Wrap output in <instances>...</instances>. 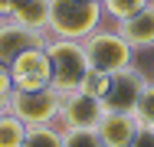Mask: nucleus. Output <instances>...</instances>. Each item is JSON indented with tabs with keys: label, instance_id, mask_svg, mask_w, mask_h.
Instances as JSON below:
<instances>
[{
	"label": "nucleus",
	"instance_id": "nucleus-6",
	"mask_svg": "<svg viewBox=\"0 0 154 147\" xmlns=\"http://www.w3.org/2000/svg\"><path fill=\"white\" fill-rule=\"evenodd\" d=\"M105 115V105H102V98H92V95H85L82 88L79 92H69V95H62V105H59V124L62 131H72V128H98V121Z\"/></svg>",
	"mask_w": 154,
	"mask_h": 147
},
{
	"label": "nucleus",
	"instance_id": "nucleus-18",
	"mask_svg": "<svg viewBox=\"0 0 154 147\" xmlns=\"http://www.w3.org/2000/svg\"><path fill=\"white\" fill-rule=\"evenodd\" d=\"M13 95V75H10V65H0V101H10Z\"/></svg>",
	"mask_w": 154,
	"mask_h": 147
},
{
	"label": "nucleus",
	"instance_id": "nucleus-12",
	"mask_svg": "<svg viewBox=\"0 0 154 147\" xmlns=\"http://www.w3.org/2000/svg\"><path fill=\"white\" fill-rule=\"evenodd\" d=\"M20 147H62V128H59V124L26 128V137H23Z\"/></svg>",
	"mask_w": 154,
	"mask_h": 147
},
{
	"label": "nucleus",
	"instance_id": "nucleus-20",
	"mask_svg": "<svg viewBox=\"0 0 154 147\" xmlns=\"http://www.w3.org/2000/svg\"><path fill=\"white\" fill-rule=\"evenodd\" d=\"M7 16V0H0V20Z\"/></svg>",
	"mask_w": 154,
	"mask_h": 147
},
{
	"label": "nucleus",
	"instance_id": "nucleus-9",
	"mask_svg": "<svg viewBox=\"0 0 154 147\" xmlns=\"http://www.w3.org/2000/svg\"><path fill=\"white\" fill-rule=\"evenodd\" d=\"M95 131H98V137H102L105 147H131L134 134L141 131V124L128 111H105Z\"/></svg>",
	"mask_w": 154,
	"mask_h": 147
},
{
	"label": "nucleus",
	"instance_id": "nucleus-1",
	"mask_svg": "<svg viewBox=\"0 0 154 147\" xmlns=\"http://www.w3.org/2000/svg\"><path fill=\"white\" fill-rule=\"evenodd\" d=\"M102 0H49V26L53 39H89L102 26Z\"/></svg>",
	"mask_w": 154,
	"mask_h": 147
},
{
	"label": "nucleus",
	"instance_id": "nucleus-14",
	"mask_svg": "<svg viewBox=\"0 0 154 147\" xmlns=\"http://www.w3.org/2000/svg\"><path fill=\"white\" fill-rule=\"evenodd\" d=\"M151 0H102V10H105V16H112L115 23H122L128 20L131 13H138L141 7H148Z\"/></svg>",
	"mask_w": 154,
	"mask_h": 147
},
{
	"label": "nucleus",
	"instance_id": "nucleus-7",
	"mask_svg": "<svg viewBox=\"0 0 154 147\" xmlns=\"http://www.w3.org/2000/svg\"><path fill=\"white\" fill-rule=\"evenodd\" d=\"M49 39V33H39V29H30L10 16L0 20V65H10L17 56L30 52V49H43Z\"/></svg>",
	"mask_w": 154,
	"mask_h": 147
},
{
	"label": "nucleus",
	"instance_id": "nucleus-19",
	"mask_svg": "<svg viewBox=\"0 0 154 147\" xmlns=\"http://www.w3.org/2000/svg\"><path fill=\"white\" fill-rule=\"evenodd\" d=\"M131 147H154V128H141V131L134 134Z\"/></svg>",
	"mask_w": 154,
	"mask_h": 147
},
{
	"label": "nucleus",
	"instance_id": "nucleus-11",
	"mask_svg": "<svg viewBox=\"0 0 154 147\" xmlns=\"http://www.w3.org/2000/svg\"><path fill=\"white\" fill-rule=\"evenodd\" d=\"M7 16L30 29L46 33V26H49V0H7Z\"/></svg>",
	"mask_w": 154,
	"mask_h": 147
},
{
	"label": "nucleus",
	"instance_id": "nucleus-16",
	"mask_svg": "<svg viewBox=\"0 0 154 147\" xmlns=\"http://www.w3.org/2000/svg\"><path fill=\"white\" fill-rule=\"evenodd\" d=\"M62 147H105V144L92 128H72V131H62Z\"/></svg>",
	"mask_w": 154,
	"mask_h": 147
},
{
	"label": "nucleus",
	"instance_id": "nucleus-8",
	"mask_svg": "<svg viewBox=\"0 0 154 147\" xmlns=\"http://www.w3.org/2000/svg\"><path fill=\"white\" fill-rule=\"evenodd\" d=\"M10 75H13V88H23V92L49 88V82H53V65H49L46 49H30V52L17 56L10 62Z\"/></svg>",
	"mask_w": 154,
	"mask_h": 147
},
{
	"label": "nucleus",
	"instance_id": "nucleus-2",
	"mask_svg": "<svg viewBox=\"0 0 154 147\" xmlns=\"http://www.w3.org/2000/svg\"><path fill=\"white\" fill-rule=\"evenodd\" d=\"M46 56H49V65H53V82L49 88H56L59 95H69V92H79L85 75L92 72L89 65V56H85V46L75 43V39H46Z\"/></svg>",
	"mask_w": 154,
	"mask_h": 147
},
{
	"label": "nucleus",
	"instance_id": "nucleus-17",
	"mask_svg": "<svg viewBox=\"0 0 154 147\" xmlns=\"http://www.w3.org/2000/svg\"><path fill=\"white\" fill-rule=\"evenodd\" d=\"M108 79L112 75H105V72H89L85 75V82H82V92L85 95H92V98H105V92H108Z\"/></svg>",
	"mask_w": 154,
	"mask_h": 147
},
{
	"label": "nucleus",
	"instance_id": "nucleus-15",
	"mask_svg": "<svg viewBox=\"0 0 154 147\" xmlns=\"http://www.w3.org/2000/svg\"><path fill=\"white\" fill-rule=\"evenodd\" d=\"M134 121L141 124V128H154V82L144 85V92L138 95V105H134Z\"/></svg>",
	"mask_w": 154,
	"mask_h": 147
},
{
	"label": "nucleus",
	"instance_id": "nucleus-3",
	"mask_svg": "<svg viewBox=\"0 0 154 147\" xmlns=\"http://www.w3.org/2000/svg\"><path fill=\"white\" fill-rule=\"evenodd\" d=\"M85 46V56H89V65L95 72H105V75H115L128 65H134V49L128 46L118 29H95L89 39H82Z\"/></svg>",
	"mask_w": 154,
	"mask_h": 147
},
{
	"label": "nucleus",
	"instance_id": "nucleus-13",
	"mask_svg": "<svg viewBox=\"0 0 154 147\" xmlns=\"http://www.w3.org/2000/svg\"><path fill=\"white\" fill-rule=\"evenodd\" d=\"M26 137V124L17 115H0V147H20Z\"/></svg>",
	"mask_w": 154,
	"mask_h": 147
},
{
	"label": "nucleus",
	"instance_id": "nucleus-10",
	"mask_svg": "<svg viewBox=\"0 0 154 147\" xmlns=\"http://www.w3.org/2000/svg\"><path fill=\"white\" fill-rule=\"evenodd\" d=\"M115 29L128 39L131 49H154V0L138 13H131L128 20L115 23Z\"/></svg>",
	"mask_w": 154,
	"mask_h": 147
},
{
	"label": "nucleus",
	"instance_id": "nucleus-4",
	"mask_svg": "<svg viewBox=\"0 0 154 147\" xmlns=\"http://www.w3.org/2000/svg\"><path fill=\"white\" fill-rule=\"evenodd\" d=\"M59 105L62 95L56 88H13L10 95V115H17L26 128H39V124H56L59 121Z\"/></svg>",
	"mask_w": 154,
	"mask_h": 147
},
{
	"label": "nucleus",
	"instance_id": "nucleus-5",
	"mask_svg": "<svg viewBox=\"0 0 154 147\" xmlns=\"http://www.w3.org/2000/svg\"><path fill=\"white\" fill-rule=\"evenodd\" d=\"M151 79L141 72V69H134V65H128L122 72H115L112 79H108V92H105V98H102V105H105V111H134V105H138V95L144 92Z\"/></svg>",
	"mask_w": 154,
	"mask_h": 147
}]
</instances>
